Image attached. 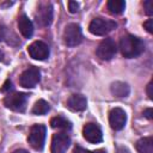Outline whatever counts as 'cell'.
I'll use <instances>...</instances> for the list:
<instances>
[{
    "label": "cell",
    "mask_w": 153,
    "mask_h": 153,
    "mask_svg": "<svg viewBox=\"0 0 153 153\" xmlns=\"http://www.w3.org/2000/svg\"><path fill=\"white\" fill-rule=\"evenodd\" d=\"M120 49H121V53L124 57L133 59V57H136L143 53L145 44L139 37L133 36V35H127V36H123L121 38Z\"/></svg>",
    "instance_id": "6da1fadb"
},
{
    "label": "cell",
    "mask_w": 153,
    "mask_h": 153,
    "mask_svg": "<svg viewBox=\"0 0 153 153\" xmlns=\"http://www.w3.org/2000/svg\"><path fill=\"white\" fill-rule=\"evenodd\" d=\"M45 134H47V128L43 124H35L31 127L27 141L30 146L36 149V151H42L44 146V140H45Z\"/></svg>",
    "instance_id": "7a4b0ae2"
},
{
    "label": "cell",
    "mask_w": 153,
    "mask_h": 153,
    "mask_svg": "<svg viewBox=\"0 0 153 153\" xmlns=\"http://www.w3.org/2000/svg\"><path fill=\"white\" fill-rule=\"evenodd\" d=\"M117 26L116 22L110 20V19H103V18H94L90 25H88V30L92 35L96 36H104L106 33H109L110 31H112L115 27Z\"/></svg>",
    "instance_id": "3957f363"
},
{
    "label": "cell",
    "mask_w": 153,
    "mask_h": 153,
    "mask_svg": "<svg viewBox=\"0 0 153 153\" xmlns=\"http://www.w3.org/2000/svg\"><path fill=\"white\" fill-rule=\"evenodd\" d=\"M27 94L23 92H14L5 97L4 104L6 108H8L12 111H18L22 112L26 108V102H27Z\"/></svg>",
    "instance_id": "277c9868"
},
{
    "label": "cell",
    "mask_w": 153,
    "mask_h": 153,
    "mask_svg": "<svg viewBox=\"0 0 153 153\" xmlns=\"http://www.w3.org/2000/svg\"><path fill=\"white\" fill-rule=\"evenodd\" d=\"M63 42L68 47H76L82 42V32L78 24L71 23L65 27Z\"/></svg>",
    "instance_id": "5b68a950"
},
{
    "label": "cell",
    "mask_w": 153,
    "mask_h": 153,
    "mask_svg": "<svg viewBox=\"0 0 153 153\" xmlns=\"http://www.w3.org/2000/svg\"><path fill=\"white\" fill-rule=\"evenodd\" d=\"M41 80V72L37 67H30L27 69H25L20 78H19V84L23 87L26 88H32L35 87Z\"/></svg>",
    "instance_id": "8992f818"
},
{
    "label": "cell",
    "mask_w": 153,
    "mask_h": 153,
    "mask_svg": "<svg viewBox=\"0 0 153 153\" xmlns=\"http://www.w3.org/2000/svg\"><path fill=\"white\" fill-rule=\"evenodd\" d=\"M116 50H117L116 42L112 38H104L99 43L96 54L100 60H111L116 54Z\"/></svg>",
    "instance_id": "52a82bcc"
},
{
    "label": "cell",
    "mask_w": 153,
    "mask_h": 153,
    "mask_svg": "<svg viewBox=\"0 0 153 153\" xmlns=\"http://www.w3.org/2000/svg\"><path fill=\"white\" fill-rule=\"evenodd\" d=\"M71 145V139L66 133H57L53 135L50 151L51 153H66Z\"/></svg>",
    "instance_id": "ba28073f"
},
{
    "label": "cell",
    "mask_w": 153,
    "mask_h": 153,
    "mask_svg": "<svg viewBox=\"0 0 153 153\" xmlns=\"http://www.w3.org/2000/svg\"><path fill=\"white\" fill-rule=\"evenodd\" d=\"M27 53L33 60L42 61V60H45L49 56V48L44 42L36 41V42H33V43H31L29 45Z\"/></svg>",
    "instance_id": "9c48e42d"
},
{
    "label": "cell",
    "mask_w": 153,
    "mask_h": 153,
    "mask_svg": "<svg viewBox=\"0 0 153 153\" xmlns=\"http://www.w3.org/2000/svg\"><path fill=\"white\" fill-rule=\"evenodd\" d=\"M127 122V115L123 109L121 108H115L110 111L109 114V123L112 129L115 130H121L124 128Z\"/></svg>",
    "instance_id": "30bf717a"
},
{
    "label": "cell",
    "mask_w": 153,
    "mask_h": 153,
    "mask_svg": "<svg viewBox=\"0 0 153 153\" xmlns=\"http://www.w3.org/2000/svg\"><path fill=\"white\" fill-rule=\"evenodd\" d=\"M82 135L86 139V141L91 143H98L103 140V134L100 128L96 123H87L85 124L82 129Z\"/></svg>",
    "instance_id": "8fae6325"
},
{
    "label": "cell",
    "mask_w": 153,
    "mask_h": 153,
    "mask_svg": "<svg viewBox=\"0 0 153 153\" xmlns=\"http://www.w3.org/2000/svg\"><path fill=\"white\" fill-rule=\"evenodd\" d=\"M37 22L42 26H48L53 20V7L50 4H43L38 7L36 13Z\"/></svg>",
    "instance_id": "7c38bea8"
},
{
    "label": "cell",
    "mask_w": 153,
    "mask_h": 153,
    "mask_svg": "<svg viewBox=\"0 0 153 153\" xmlns=\"http://www.w3.org/2000/svg\"><path fill=\"white\" fill-rule=\"evenodd\" d=\"M87 105V100L82 94H72L68 99H67V106L72 110V111H82L85 110Z\"/></svg>",
    "instance_id": "4fadbf2b"
},
{
    "label": "cell",
    "mask_w": 153,
    "mask_h": 153,
    "mask_svg": "<svg viewBox=\"0 0 153 153\" xmlns=\"http://www.w3.org/2000/svg\"><path fill=\"white\" fill-rule=\"evenodd\" d=\"M18 29L25 38H30L33 33V24L25 14H22L18 18Z\"/></svg>",
    "instance_id": "5bb4252c"
},
{
    "label": "cell",
    "mask_w": 153,
    "mask_h": 153,
    "mask_svg": "<svg viewBox=\"0 0 153 153\" xmlns=\"http://www.w3.org/2000/svg\"><path fill=\"white\" fill-rule=\"evenodd\" d=\"M110 90H111V93L116 97H120V98H123V97H127L130 92V88L128 86L127 82H123V81H115L111 84L110 86Z\"/></svg>",
    "instance_id": "9a60e30c"
},
{
    "label": "cell",
    "mask_w": 153,
    "mask_h": 153,
    "mask_svg": "<svg viewBox=\"0 0 153 153\" xmlns=\"http://www.w3.org/2000/svg\"><path fill=\"white\" fill-rule=\"evenodd\" d=\"M136 149L139 153H153V137H142L136 142Z\"/></svg>",
    "instance_id": "2e32d148"
},
{
    "label": "cell",
    "mask_w": 153,
    "mask_h": 153,
    "mask_svg": "<svg viewBox=\"0 0 153 153\" xmlns=\"http://www.w3.org/2000/svg\"><path fill=\"white\" fill-rule=\"evenodd\" d=\"M50 126L54 129H62V130H69L72 128V123L67 118H65L62 116H55V117H53L50 120Z\"/></svg>",
    "instance_id": "e0dca14e"
},
{
    "label": "cell",
    "mask_w": 153,
    "mask_h": 153,
    "mask_svg": "<svg viewBox=\"0 0 153 153\" xmlns=\"http://www.w3.org/2000/svg\"><path fill=\"white\" fill-rule=\"evenodd\" d=\"M126 8V2L123 0H109L108 10L112 14H121Z\"/></svg>",
    "instance_id": "ac0fdd59"
},
{
    "label": "cell",
    "mask_w": 153,
    "mask_h": 153,
    "mask_svg": "<svg viewBox=\"0 0 153 153\" xmlns=\"http://www.w3.org/2000/svg\"><path fill=\"white\" fill-rule=\"evenodd\" d=\"M49 109H50V106H49L48 102H45L44 99H38L35 103L33 108H32V114H35V115H45L49 111Z\"/></svg>",
    "instance_id": "d6986e66"
},
{
    "label": "cell",
    "mask_w": 153,
    "mask_h": 153,
    "mask_svg": "<svg viewBox=\"0 0 153 153\" xmlns=\"http://www.w3.org/2000/svg\"><path fill=\"white\" fill-rule=\"evenodd\" d=\"M143 7H145L146 13H147L148 16L153 14V1H152V0H146V1L143 2Z\"/></svg>",
    "instance_id": "ffe728a7"
},
{
    "label": "cell",
    "mask_w": 153,
    "mask_h": 153,
    "mask_svg": "<svg viewBox=\"0 0 153 153\" xmlns=\"http://www.w3.org/2000/svg\"><path fill=\"white\" fill-rule=\"evenodd\" d=\"M68 10L71 13H76L79 11V4L76 1H68Z\"/></svg>",
    "instance_id": "44dd1931"
},
{
    "label": "cell",
    "mask_w": 153,
    "mask_h": 153,
    "mask_svg": "<svg viewBox=\"0 0 153 153\" xmlns=\"http://www.w3.org/2000/svg\"><path fill=\"white\" fill-rule=\"evenodd\" d=\"M143 26H145V29H146L149 33L153 32V20H152V19H148L147 22H145V23H143Z\"/></svg>",
    "instance_id": "7402d4cb"
},
{
    "label": "cell",
    "mask_w": 153,
    "mask_h": 153,
    "mask_svg": "<svg viewBox=\"0 0 153 153\" xmlns=\"http://www.w3.org/2000/svg\"><path fill=\"white\" fill-rule=\"evenodd\" d=\"M147 96L149 99H153V81L147 85Z\"/></svg>",
    "instance_id": "603a6c76"
},
{
    "label": "cell",
    "mask_w": 153,
    "mask_h": 153,
    "mask_svg": "<svg viewBox=\"0 0 153 153\" xmlns=\"http://www.w3.org/2000/svg\"><path fill=\"white\" fill-rule=\"evenodd\" d=\"M11 87H12V82H11L10 79H7V80L5 81V84L2 85V87H1V91H2V92H6V91H8Z\"/></svg>",
    "instance_id": "cb8c5ba5"
},
{
    "label": "cell",
    "mask_w": 153,
    "mask_h": 153,
    "mask_svg": "<svg viewBox=\"0 0 153 153\" xmlns=\"http://www.w3.org/2000/svg\"><path fill=\"white\" fill-rule=\"evenodd\" d=\"M143 116H145V117H147L148 120H152V118H153V110H152L151 108L146 109V110L143 111Z\"/></svg>",
    "instance_id": "d4e9b609"
},
{
    "label": "cell",
    "mask_w": 153,
    "mask_h": 153,
    "mask_svg": "<svg viewBox=\"0 0 153 153\" xmlns=\"http://www.w3.org/2000/svg\"><path fill=\"white\" fill-rule=\"evenodd\" d=\"M74 153H92V152H90V151H87V149H85V148H82L80 146H76L74 148Z\"/></svg>",
    "instance_id": "484cf974"
},
{
    "label": "cell",
    "mask_w": 153,
    "mask_h": 153,
    "mask_svg": "<svg viewBox=\"0 0 153 153\" xmlns=\"http://www.w3.org/2000/svg\"><path fill=\"white\" fill-rule=\"evenodd\" d=\"M5 35H6V29H5V26H0V42L4 41Z\"/></svg>",
    "instance_id": "4316f807"
},
{
    "label": "cell",
    "mask_w": 153,
    "mask_h": 153,
    "mask_svg": "<svg viewBox=\"0 0 153 153\" xmlns=\"http://www.w3.org/2000/svg\"><path fill=\"white\" fill-rule=\"evenodd\" d=\"M117 153H130V152H129V149H128L127 147H124V146H118V147H117Z\"/></svg>",
    "instance_id": "83f0119b"
},
{
    "label": "cell",
    "mask_w": 153,
    "mask_h": 153,
    "mask_svg": "<svg viewBox=\"0 0 153 153\" xmlns=\"http://www.w3.org/2000/svg\"><path fill=\"white\" fill-rule=\"evenodd\" d=\"M13 153H29V152L25 151V149H17V151H14Z\"/></svg>",
    "instance_id": "f1b7e54d"
},
{
    "label": "cell",
    "mask_w": 153,
    "mask_h": 153,
    "mask_svg": "<svg viewBox=\"0 0 153 153\" xmlns=\"http://www.w3.org/2000/svg\"><path fill=\"white\" fill-rule=\"evenodd\" d=\"M92 153H105V151L104 149H97V151H93Z\"/></svg>",
    "instance_id": "f546056e"
},
{
    "label": "cell",
    "mask_w": 153,
    "mask_h": 153,
    "mask_svg": "<svg viewBox=\"0 0 153 153\" xmlns=\"http://www.w3.org/2000/svg\"><path fill=\"white\" fill-rule=\"evenodd\" d=\"M2 59H4V53L0 50V61H2Z\"/></svg>",
    "instance_id": "4dcf8cb0"
}]
</instances>
